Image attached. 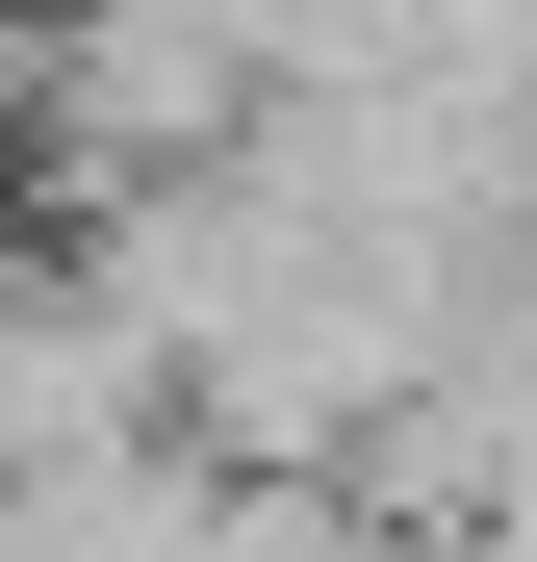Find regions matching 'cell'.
<instances>
[{
    "label": "cell",
    "instance_id": "cell-1",
    "mask_svg": "<svg viewBox=\"0 0 537 562\" xmlns=\"http://www.w3.org/2000/svg\"><path fill=\"white\" fill-rule=\"evenodd\" d=\"M0 154H52V26L0 0Z\"/></svg>",
    "mask_w": 537,
    "mask_h": 562
}]
</instances>
